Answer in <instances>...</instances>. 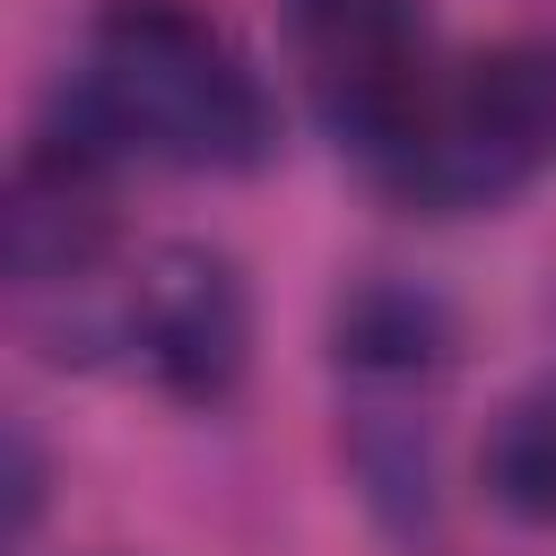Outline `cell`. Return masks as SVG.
I'll return each mask as SVG.
<instances>
[{"mask_svg": "<svg viewBox=\"0 0 556 556\" xmlns=\"http://www.w3.org/2000/svg\"><path fill=\"white\" fill-rule=\"evenodd\" d=\"M70 113L113 156L174 174H252L278 148L261 70L182 0H113L70 78Z\"/></svg>", "mask_w": 556, "mask_h": 556, "instance_id": "obj_1", "label": "cell"}, {"mask_svg": "<svg viewBox=\"0 0 556 556\" xmlns=\"http://www.w3.org/2000/svg\"><path fill=\"white\" fill-rule=\"evenodd\" d=\"M452 365V321L426 287H356L339 304L348 460L382 521L417 530L434 513V391Z\"/></svg>", "mask_w": 556, "mask_h": 556, "instance_id": "obj_2", "label": "cell"}, {"mask_svg": "<svg viewBox=\"0 0 556 556\" xmlns=\"http://www.w3.org/2000/svg\"><path fill=\"white\" fill-rule=\"evenodd\" d=\"M547 165H556V61L513 43L443 70L426 122L374 182L426 217H469V208H504Z\"/></svg>", "mask_w": 556, "mask_h": 556, "instance_id": "obj_3", "label": "cell"}, {"mask_svg": "<svg viewBox=\"0 0 556 556\" xmlns=\"http://www.w3.org/2000/svg\"><path fill=\"white\" fill-rule=\"evenodd\" d=\"M287 52L321 130L365 174H382L408 148L443 87L426 0H287Z\"/></svg>", "mask_w": 556, "mask_h": 556, "instance_id": "obj_4", "label": "cell"}, {"mask_svg": "<svg viewBox=\"0 0 556 556\" xmlns=\"http://www.w3.org/2000/svg\"><path fill=\"white\" fill-rule=\"evenodd\" d=\"M104 339L130 348V365L165 400L217 408L243 382V365H252V295H243V278H235L226 252H208V243H156L122 278V295L104 313Z\"/></svg>", "mask_w": 556, "mask_h": 556, "instance_id": "obj_5", "label": "cell"}, {"mask_svg": "<svg viewBox=\"0 0 556 556\" xmlns=\"http://www.w3.org/2000/svg\"><path fill=\"white\" fill-rule=\"evenodd\" d=\"M113 148L70 113L17 156L9 182V278L26 295H78L113 252Z\"/></svg>", "mask_w": 556, "mask_h": 556, "instance_id": "obj_6", "label": "cell"}, {"mask_svg": "<svg viewBox=\"0 0 556 556\" xmlns=\"http://www.w3.org/2000/svg\"><path fill=\"white\" fill-rule=\"evenodd\" d=\"M486 486H495L504 513L556 530V382L521 391L495 417V434H486Z\"/></svg>", "mask_w": 556, "mask_h": 556, "instance_id": "obj_7", "label": "cell"}]
</instances>
